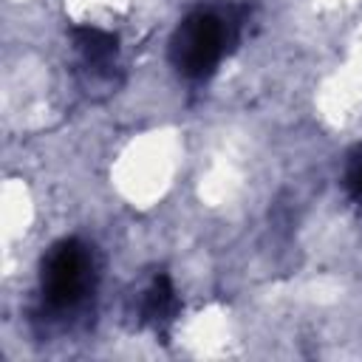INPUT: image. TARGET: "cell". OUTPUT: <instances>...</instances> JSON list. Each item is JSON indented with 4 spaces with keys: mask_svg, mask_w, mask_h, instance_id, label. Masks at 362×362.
I'll return each mask as SVG.
<instances>
[{
    "mask_svg": "<svg viewBox=\"0 0 362 362\" xmlns=\"http://www.w3.org/2000/svg\"><path fill=\"white\" fill-rule=\"evenodd\" d=\"M345 184H348V189L354 192V198L362 201V153L351 158L348 173H345Z\"/></svg>",
    "mask_w": 362,
    "mask_h": 362,
    "instance_id": "5",
    "label": "cell"
},
{
    "mask_svg": "<svg viewBox=\"0 0 362 362\" xmlns=\"http://www.w3.org/2000/svg\"><path fill=\"white\" fill-rule=\"evenodd\" d=\"M93 288V260L82 240L65 238L48 249L40 269V294L48 311L65 314L85 303Z\"/></svg>",
    "mask_w": 362,
    "mask_h": 362,
    "instance_id": "2",
    "label": "cell"
},
{
    "mask_svg": "<svg viewBox=\"0 0 362 362\" xmlns=\"http://www.w3.org/2000/svg\"><path fill=\"white\" fill-rule=\"evenodd\" d=\"M74 51L79 57L76 76L88 93L105 88L113 90V74H116V57H119V40L110 31L93 28V25H76L71 31Z\"/></svg>",
    "mask_w": 362,
    "mask_h": 362,
    "instance_id": "3",
    "label": "cell"
},
{
    "mask_svg": "<svg viewBox=\"0 0 362 362\" xmlns=\"http://www.w3.org/2000/svg\"><path fill=\"white\" fill-rule=\"evenodd\" d=\"M238 23L212 8L189 11L170 37V62L187 79H206L235 40Z\"/></svg>",
    "mask_w": 362,
    "mask_h": 362,
    "instance_id": "1",
    "label": "cell"
},
{
    "mask_svg": "<svg viewBox=\"0 0 362 362\" xmlns=\"http://www.w3.org/2000/svg\"><path fill=\"white\" fill-rule=\"evenodd\" d=\"M178 311V297H175V288L170 283L167 274H158L150 288L144 291V303H141V320L150 322V325H164L175 317Z\"/></svg>",
    "mask_w": 362,
    "mask_h": 362,
    "instance_id": "4",
    "label": "cell"
}]
</instances>
